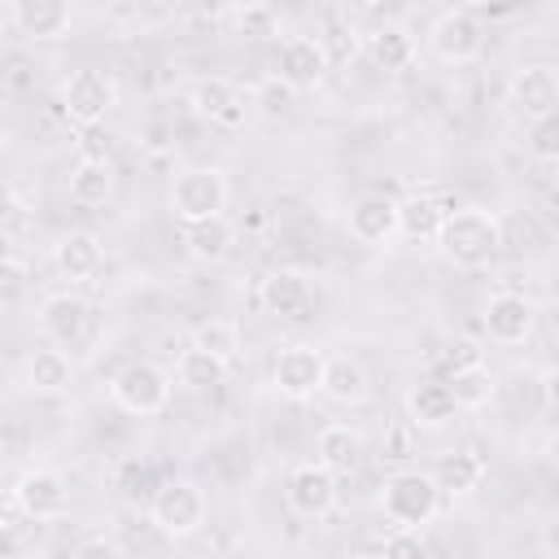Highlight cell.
Wrapping results in <instances>:
<instances>
[{"instance_id":"6da1fadb","label":"cell","mask_w":559,"mask_h":559,"mask_svg":"<svg viewBox=\"0 0 559 559\" xmlns=\"http://www.w3.org/2000/svg\"><path fill=\"white\" fill-rule=\"evenodd\" d=\"M432 240H437V249H441V258L450 266L480 271L502 249V223L485 205H463V210H445V218H441V227H437Z\"/></svg>"},{"instance_id":"7a4b0ae2","label":"cell","mask_w":559,"mask_h":559,"mask_svg":"<svg viewBox=\"0 0 559 559\" xmlns=\"http://www.w3.org/2000/svg\"><path fill=\"white\" fill-rule=\"evenodd\" d=\"M380 511L393 520V528H424L441 511V489L428 472H393L380 485Z\"/></svg>"},{"instance_id":"3957f363","label":"cell","mask_w":559,"mask_h":559,"mask_svg":"<svg viewBox=\"0 0 559 559\" xmlns=\"http://www.w3.org/2000/svg\"><path fill=\"white\" fill-rule=\"evenodd\" d=\"M148 515H153V528L170 542H183L192 533H201L205 515H210V502H205V489L197 480H166L153 502H148Z\"/></svg>"},{"instance_id":"277c9868","label":"cell","mask_w":559,"mask_h":559,"mask_svg":"<svg viewBox=\"0 0 559 559\" xmlns=\"http://www.w3.org/2000/svg\"><path fill=\"white\" fill-rule=\"evenodd\" d=\"M170 214L188 227V223H201L210 214H223L227 210V179L218 166H188L175 175L170 183Z\"/></svg>"},{"instance_id":"5b68a950","label":"cell","mask_w":559,"mask_h":559,"mask_svg":"<svg viewBox=\"0 0 559 559\" xmlns=\"http://www.w3.org/2000/svg\"><path fill=\"white\" fill-rule=\"evenodd\" d=\"M109 397H114V406L127 411V415H157V411H166V402H170V371H162V367L148 362V358H135V362H127L122 371H114Z\"/></svg>"},{"instance_id":"8992f818","label":"cell","mask_w":559,"mask_h":559,"mask_svg":"<svg viewBox=\"0 0 559 559\" xmlns=\"http://www.w3.org/2000/svg\"><path fill=\"white\" fill-rule=\"evenodd\" d=\"M114 105H118V83H114V74H105V70H96V66L74 70V74L61 83V109H66V118L79 122V127L105 122V114H109Z\"/></svg>"},{"instance_id":"52a82bcc","label":"cell","mask_w":559,"mask_h":559,"mask_svg":"<svg viewBox=\"0 0 559 559\" xmlns=\"http://www.w3.org/2000/svg\"><path fill=\"white\" fill-rule=\"evenodd\" d=\"M428 48L437 61H450V66H463L472 57H480L485 48V26L476 13L467 9H445L432 26H428Z\"/></svg>"},{"instance_id":"ba28073f","label":"cell","mask_w":559,"mask_h":559,"mask_svg":"<svg viewBox=\"0 0 559 559\" xmlns=\"http://www.w3.org/2000/svg\"><path fill=\"white\" fill-rule=\"evenodd\" d=\"M507 105H511L524 122L555 118V109H559V74H555V66L537 61V66L515 70L511 83H507Z\"/></svg>"},{"instance_id":"9c48e42d","label":"cell","mask_w":559,"mask_h":559,"mask_svg":"<svg viewBox=\"0 0 559 559\" xmlns=\"http://www.w3.org/2000/svg\"><path fill=\"white\" fill-rule=\"evenodd\" d=\"M284 502H288V511L301 515V520H323V515L336 507V476H332L319 459L297 463V467L288 472Z\"/></svg>"},{"instance_id":"30bf717a","label":"cell","mask_w":559,"mask_h":559,"mask_svg":"<svg viewBox=\"0 0 559 559\" xmlns=\"http://www.w3.org/2000/svg\"><path fill=\"white\" fill-rule=\"evenodd\" d=\"M480 323L489 332V341L498 345H524L537 328V306L524 293H493L480 310Z\"/></svg>"},{"instance_id":"8fae6325","label":"cell","mask_w":559,"mask_h":559,"mask_svg":"<svg viewBox=\"0 0 559 559\" xmlns=\"http://www.w3.org/2000/svg\"><path fill=\"white\" fill-rule=\"evenodd\" d=\"M271 380L284 397L293 402H306L319 393V380H323V354L314 345H288L275 354V367H271Z\"/></svg>"},{"instance_id":"7c38bea8","label":"cell","mask_w":559,"mask_h":559,"mask_svg":"<svg viewBox=\"0 0 559 559\" xmlns=\"http://www.w3.org/2000/svg\"><path fill=\"white\" fill-rule=\"evenodd\" d=\"M13 502H17V511H22L26 520H57V515L66 511V502H70V489H66V480H61L57 472L31 467V472L17 476Z\"/></svg>"},{"instance_id":"4fadbf2b","label":"cell","mask_w":559,"mask_h":559,"mask_svg":"<svg viewBox=\"0 0 559 559\" xmlns=\"http://www.w3.org/2000/svg\"><path fill=\"white\" fill-rule=\"evenodd\" d=\"M87 319H92V306H87L79 293H48V297L39 301V332H44L52 345H61V349H70V345L83 341Z\"/></svg>"},{"instance_id":"5bb4252c","label":"cell","mask_w":559,"mask_h":559,"mask_svg":"<svg viewBox=\"0 0 559 559\" xmlns=\"http://www.w3.org/2000/svg\"><path fill=\"white\" fill-rule=\"evenodd\" d=\"M275 74H280L284 83H293L297 92H310V87H319L323 74H328V48H323L319 39H310V35H288V39L280 44Z\"/></svg>"},{"instance_id":"9a60e30c","label":"cell","mask_w":559,"mask_h":559,"mask_svg":"<svg viewBox=\"0 0 559 559\" xmlns=\"http://www.w3.org/2000/svg\"><path fill=\"white\" fill-rule=\"evenodd\" d=\"M192 109L201 118H210L214 127H227V131H240L245 118H249V105H245L240 87L227 83V79H201L192 87Z\"/></svg>"},{"instance_id":"2e32d148","label":"cell","mask_w":559,"mask_h":559,"mask_svg":"<svg viewBox=\"0 0 559 559\" xmlns=\"http://www.w3.org/2000/svg\"><path fill=\"white\" fill-rule=\"evenodd\" d=\"M349 236L362 245H384L397 236V201L384 192H367L349 205Z\"/></svg>"},{"instance_id":"e0dca14e","label":"cell","mask_w":559,"mask_h":559,"mask_svg":"<svg viewBox=\"0 0 559 559\" xmlns=\"http://www.w3.org/2000/svg\"><path fill=\"white\" fill-rule=\"evenodd\" d=\"M258 297H262V306H266L275 319H301V314L310 310V280H306L301 271H293V266H275V271L262 280Z\"/></svg>"},{"instance_id":"ac0fdd59","label":"cell","mask_w":559,"mask_h":559,"mask_svg":"<svg viewBox=\"0 0 559 559\" xmlns=\"http://www.w3.org/2000/svg\"><path fill=\"white\" fill-rule=\"evenodd\" d=\"M319 393H323L328 402H336V406H358V402H367L371 380H367V371H362V362H358V358L336 354V358H323Z\"/></svg>"},{"instance_id":"d6986e66","label":"cell","mask_w":559,"mask_h":559,"mask_svg":"<svg viewBox=\"0 0 559 559\" xmlns=\"http://www.w3.org/2000/svg\"><path fill=\"white\" fill-rule=\"evenodd\" d=\"M314 459H319L336 480H341V476H354L358 463H362V432L349 428V424H328V428H319Z\"/></svg>"},{"instance_id":"ffe728a7","label":"cell","mask_w":559,"mask_h":559,"mask_svg":"<svg viewBox=\"0 0 559 559\" xmlns=\"http://www.w3.org/2000/svg\"><path fill=\"white\" fill-rule=\"evenodd\" d=\"M406 415L415 428H445L459 415L450 384L445 380H415L406 393Z\"/></svg>"},{"instance_id":"44dd1931","label":"cell","mask_w":559,"mask_h":559,"mask_svg":"<svg viewBox=\"0 0 559 559\" xmlns=\"http://www.w3.org/2000/svg\"><path fill=\"white\" fill-rule=\"evenodd\" d=\"M13 26L26 39H61L70 31V0H13Z\"/></svg>"},{"instance_id":"7402d4cb","label":"cell","mask_w":559,"mask_h":559,"mask_svg":"<svg viewBox=\"0 0 559 559\" xmlns=\"http://www.w3.org/2000/svg\"><path fill=\"white\" fill-rule=\"evenodd\" d=\"M105 262V249H100V236L96 231H66L52 249V266L66 275V280H92Z\"/></svg>"},{"instance_id":"603a6c76","label":"cell","mask_w":559,"mask_h":559,"mask_svg":"<svg viewBox=\"0 0 559 559\" xmlns=\"http://www.w3.org/2000/svg\"><path fill=\"white\" fill-rule=\"evenodd\" d=\"M428 476L437 480V489H441V493L463 498V493L480 489V480H485V459H480V454H472V450H450V454H441V459L432 463V472H428Z\"/></svg>"},{"instance_id":"cb8c5ba5","label":"cell","mask_w":559,"mask_h":559,"mask_svg":"<svg viewBox=\"0 0 559 559\" xmlns=\"http://www.w3.org/2000/svg\"><path fill=\"white\" fill-rule=\"evenodd\" d=\"M367 57L380 66V70H406L415 61V39L406 35V26L397 22H380L367 31Z\"/></svg>"},{"instance_id":"d4e9b609","label":"cell","mask_w":559,"mask_h":559,"mask_svg":"<svg viewBox=\"0 0 559 559\" xmlns=\"http://www.w3.org/2000/svg\"><path fill=\"white\" fill-rule=\"evenodd\" d=\"M236 245V227L227 214H210L201 223H188V253L197 262H223Z\"/></svg>"},{"instance_id":"484cf974","label":"cell","mask_w":559,"mask_h":559,"mask_svg":"<svg viewBox=\"0 0 559 559\" xmlns=\"http://www.w3.org/2000/svg\"><path fill=\"white\" fill-rule=\"evenodd\" d=\"M114 197V170L105 157H83L74 170H70V201L74 205H105Z\"/></svg>"},{"instance_id":"4316f807","label":"cell","mask_w":559,"mask_h":559,"mask_svg":"<svg viewBox=\"0 0 559 559\" xmlns=\"http://www.w3.org/2000/svg\"><path fill=\"white\" fill-rule=\"evenodd\" d=\"M450 384V393H454V406L459 411H480V406H489V397H493V371L485 367V362H463V367H454V376L445 380Z\"/></svg>"},{"instance_id":"83f0119b","label":"cell","mask_w":559,"mask_h":559,"mask_svg":"<svg viewBox=\"0 0 559 559\" xmlns=\"http://www.w3.org/2000/svg\"><path fill=\"white\" fill-rule=\"evenodd\" d=\"M223 376H227V362L214 358V354L201 349V345H188V349L179 354V362H175V380H179L183 389H192V393H205V389L223 384Z\"/></svg>"},{"instance_id":"f1b7e54d","label":"cell","mask_w":559,"mask_h":559,"mask_svg":"<svg viewBox=\"0 0 559 559\" xmlns=\"http://www.w3.org/2000/svg\"><path fill=\"white\" fill-rule=\"evenodd\" d=\"M441 218H445V210L432 197H406V201H397V236H406V240H432L437 227H441Z\"/></svg>"},{"instance_id":"f546056e","label":"cell","mask_w":559,"mask_h":559,"mask_svg":"<svg viewBox=\"0 0 559 559\" xmlns=\"http://www.w3.org/2000/svg\"><path fill=\"white\" fill-rule=\"evenodd\" d=\"M26 384L35 393H66L70 389V358L57 349H35L26 358Z\"/></svg>"},{"instance_id":"4dcf8cb0","label":"cell","mask_w":559,"mask_h":559,"mask_svg":"<svg viewBox=\"0 0 559 559\" xmlns=\"http://www.w3.org/2000/svg\"><path fill=\"white\" fill-rule=\"evenodd\" d=\"M192 345H201V349H210L214 358L231 362V358L240 354V332H236V323H227V319H210V323L197 328Z\"/></svg>"},{"instance_id":"1f68e13d","label":"cell","mask_w":559,"mask_h":559,"mask_svg":"<svg viewBox=\"0 0 559 559\" xmlns=\"http://www.w3.org/2000/svg\"><path fill=\"white\" fill-rule=\"evenodd\" d=\"M253 105H258V114H266V118H284V114H293V105H297V87L284 83L280 74H271V79H262V83L253 87Z\"/></svg>"},{"instance_id":"d6a6232c","label":"cell","mask_w":559,"mask_h":559,"mask_svg":"<svg viewBox=\"0 0 559 559\" xmlns=\"http://www.w3.org/2000/svg\"><path fill=\"white\" fill-rule=\"evenodd\" d=\"M528 127V140H524V148L537 157V162H555L559 157V122L555 118H537V122H524Z\"/></svg>"},{"instance_id":"836d02e7","label":"cell","mask_w":559,"mask_h":559,"mask_svg":"<svg viewBox=\"0 0 559 559\" xmlns=\"http://www.w3.org/2000/svg\"><path fill=\"white\" fill-rule=\"evenodd\" d=\"M26 284H31V271H26V262L13 253V258H4L0 262V306H13L22 293H26Z\"/></svg>"},{"instance_id":"e575fe53","label":"cell","mask_w":559,"mask_h":559,"mask_svg":"<svg viewBox=\"0 0 559 559\" xmlns=\"http://www.w3.org/2000/svg\"><path fill=\"white\" fill-rule=\"evenodd\" d=\"M376 550H384V555H419L424 550V537H419V528H397V533L380 537Z\"/></svg>"},{"instance_id":"d590c367","label":"cell","mask_w":559,"mask_h":559,"mask_svg":"<svg viewBox=\"0 0 559 559\" xmlns=\"http://www.w3.org/2000/svg\"><path fill=\"white\" fill-rule=\"evenodd\" d=\"M411 4H415V0H367V9H371L376 17H384V22L397 17V13H406Z\"/></svg>"},{"instance_id":"8d00e7d4","label":"cell","mask_w":559,"mask_h":559,"mask_svg":"<svg viewBox=\"0 0 559 559\" xmlns=\"http://www.w3.org/2000/svg\"><path fill=\"white\" fill-rule=\"evenodd\" d=\"M542 555L546 559H559V524H542Z\"/></svg>"},{"instance_id":"74e56055","label":"cell","mask_w":559,"mask_h":559,"mask_svg":"<svg viewBox=\"0 0 559 559\" xmlns=\"http://www.w3.org/2000/svg\"><path fill=\"white\" fill-rule=\"evenodd\" d=\"M22 550V542L13 537V524H0V555H17Z\"/></svg>"},{"instance_id":"f35d334b","label":"cell","mask_w":559,"mask_h":559,"mask_svg":"<svg viewBox=\"0 0 559 559\" xmlns=\"http://www.w3.org/2000/svg\"><path fill=\"white\" fill-rule=\"evenodd\" d=\"M13 511H17L13 489H0V524H9V520H13Z\"/></svg>"},{"instance_id":"ab89813d","label":"cell","mask_w":559,"mask_h":559,"mask_svg":"<svg viewBox=\"0 0 559 559\" xmlns=\"http://www.w3.org/2000/svg\"><path fill=\"white\" fill-rule=\"evenodd\" d=\"M4 258H13V236L0 227V262H4Z\"/></svg>"},{"instance_id":"60d3db41","label":"cell","mask_w":559,"mask_h":559,"mask_svg":"<svg viewBox=\"0 0 559 559\" xmlns=\"http://www.w3.org/2000/svg\"><path fill=\"white\" fill-rule=\"evenodd\" d=\"M489 0H454V9H467V13H476V9H485Z\"/></svg>"},{"instance_id":"b9f144b4","label":"cell","mask_w":559,"mask_h":559,"mask_svg":"<svg viewBox=\"0 0 559 559\" xmlns=\"http://www.w3.org/2000/svg\"><path fill=\"white\" fill-rule=\"evenodd\" d=\"M9 472V454H4V445H0V476Z\"/></svg>"},{"instance_id":"7bdbcfd3","label":"cell","mask_w":559,"mask_h":559,"mask_svg":"<svg viewBox=\"0 0 559 559\" xmlns=\"http://www.w3.org/2000/svg\"><path fill=\"white\" fill-rule=\"evenodd\" d=\"M258 4H271V0H258Z\"/></svg>"}]
</instances>
